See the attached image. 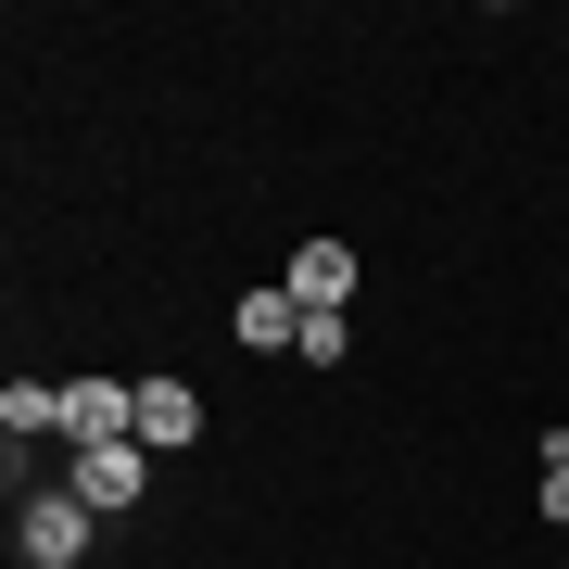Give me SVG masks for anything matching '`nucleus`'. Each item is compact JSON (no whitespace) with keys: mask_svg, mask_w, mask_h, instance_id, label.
<instances>
[{"mask_svg":"<svg viewBox=\"0 0 569 569\" xmlns=\"http://www.w3.org/2000/svg\"><path fill=\"white\" fill-rule=\"evenodd\" d=\"M152 443H77V456H63V493H77V507L89 519H140V493H152Z\"/></svg>","mask_w":569,"mask_h":569,"instance_id":"nucleus-1","label":"nucleus"},{"mask_svg":"<svg viewBox=\"0 0 569 569\" xmlns=\"http://www.w3.org/2000/svg\"><path fill=\"white\" fill-rule=\"evenodd\" d=\"M89 531H102V519H89L63 481H39V493L13 507V557H26V569H77V557H89Z\"/></svg>","mask_w":569,"mask_h":569,"instance_id":"nucleus-2","label":"nucleus"},{"mask_svg":"<svg viewBox=\"0 0 569 569\" xmlns=\"http://www.w3.org/2000/svg\"><path fill=\"white\" fill-rule=\"evenodd\" d=\"M355 279H367L355 241H291V266H279V291H291L305 317H355Z\"/></svg>","mask_w":569,"mask_h":569,"instance_id":"nucleus-3","label":"nucleus"},{"mask_svg":"<svg viewBox=\"0 0 569 569\" xmlns=\"http://www.w3.org/2000/svg\"><path fill=\"white\" fill-rule=\"evenodd\" d=\"M77 443H140V380H63V456Z\"/></svg>","mask_w":569,"mask_h":569,"instance_id":"nucleus-4","label":"nucleus"},{"mask_svg":"<svg viewBox=\"0 0 569 569\" xmlns=\"http://www.w3.org/2000/svg\"><path fill=\"white\" fill-rule=\"evenodd\" d=\"M228 329H241V355H305V305H291L279 279L241 291V305H228Z\"/></svg>","mask_w":569,"mask_h":569,"instance_id":"nucleus-5","label":"nucleus"},{"mask_svg":"<svg viewBox=\"0 0 569 569\" xmlns=\"http://www.w3.org/2000/svg\"><path fill=\"white\" fill-rule=\"evenodd\" d=\"M140 443H152V456L203 443V392H190V380H140Z\"/></svg>","mask_w":569,"mask_h":569,"instance_id":"nucleus-6","label":"nucleus"},{"mask_svg":"<svg viewBox=\"0 0 569 569\" xmlns=\"http://www.w3.org/2000/svg\"><path fill=\"white\" fill-rule=\"evenodd\" d=\"M0 430L13 443H63V380H0Z\"/></svg>","mask_w":569,"mask_h":569,"instance_id":"nucleus-7","label":"nucleus"},{"mask_svg":"<svg viewBox=\"0 0 569 569\" xmlns=\"http://www.w3.org/2000/svg\"><path fill=\"white\" fill-rule=\"evenodd\" d=\"M531 507L569 531V430H545V443H531Z\"/></svg>","mask_w":569,"mask_h":569,"instance_id":"nucleus-8","label":"nucleus"}]
</instances>
